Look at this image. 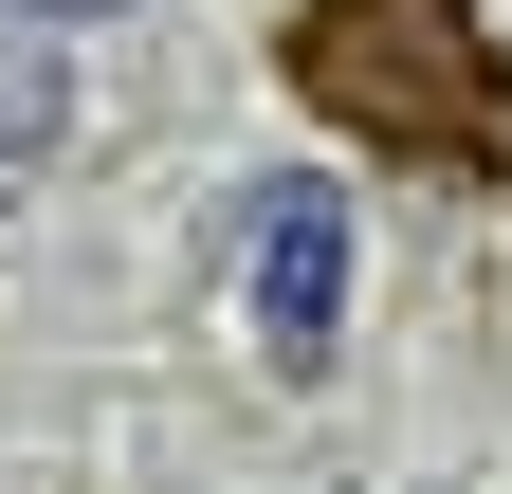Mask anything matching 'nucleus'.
I'll list each match as a JSON object with an SVG mask.
<instances>
[{"label":"nucleus","mask_w":512,"mask_h":494,"mask_svg":"<svg viewBox=\"0 0 512 494\" xmlns=\"http://www.w3.org/2000/svg\"><path fill=\"white\" fill-rule=\"evenodd\" d=\"M275 92L330 147L439 165V183H512V37H494V0H293Z\"/></svg>","instance_id":"1"},{"label":"nucleus","mask_w":512,"mask_h":494,"mask_svg":"<svg viewBox=\"0 0 512 494\" xmlns=\"http://www.w3.org/2000/svg\"><path fill=\"white\" fill-rule=\"evenodd\" d=\"M238 275H256V348L311 385V366H330V330H348V202H330L311 165H275V183L238 202Z\"/></svg>","instance_id":"2"},{"label":"nucleus","mask_w":512,"mask_h":494,"mask_svg":"<svg viewBox=\"0 0 512 494\" xmlns=\"http://www.w3.org/2000/svg\"><path fill=\"white\" fill-rule=\"evenodd\" d=\"M55 110H74L55 19H37V0H0V165H37V147H55Z\"/></svg>","instance_id":"3"},{"label":"nucleus","mask_w":512,"mask_h":494,"mask_svg":"<svg viewBox=\"0 0 512 494\" xmlns=\"http://www.w3.org/2000/svg\"><path fill=\"white\" fill-rule=\"evenodd\" d=\"M37 19H110V0H37Z\"/></svg>","instance_id":"4"}]
</instances>
